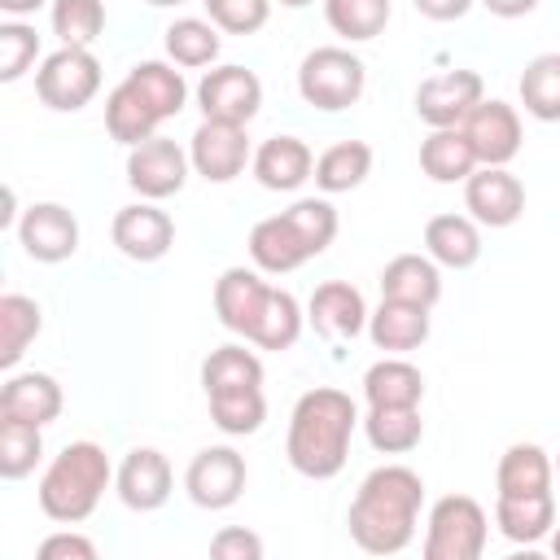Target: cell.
I'll return each instance as SVG.
<instances>
[{"label": "cell", "instance_id": "cell-39", "mask_svg": "<svg viewBox=\"0 0 560 560\" xmlns=\"http://www.w3.org/2000/svg\"><path fill=\"white\" fill-rule=\"evenodd\" d=\"M324 18L341 39L363 44L389 26V0H324Z\"/></svg>", "mask_w": 560, "mask_h": 560}, {"label": "cell", "instance_id": "cell-19", "mask_svg": "<svg viewBox=\"0 0 560 560\" xmlns=\"http://www.w3.org/2000/svg\"><path fill=\"white\" fill-rule=\"evenodd\" d=\"M249 166H254V175H258L262 188L293 192V188H302L315 175V153L306 149L302 136H271V140H262L254 149V162Z\"/></svg>", "mask_w": 560, "mask_h": 560}, {"label": "cell", "instance_id": "cell-16", "mask_svg": "<svg viewBox=\"0 0 560 560\" xmlns=\"http://www.w3.org/2000/svg\"><path fill=\"white\" fill-rule=\"evenodd\" d=\"M18 241L35 262H66L79 249V219L57 201H35L18 219Z\"/></svg>", "mask_w": 560, "mask_h": 560}, {"label": "cell", "instance_id": "cell-45", "mask_svg": "<svg viewBox=\"0 0 560 560\" xmlns=\"http://www.w3.org/2000/svg\"><path fill=\"white\" fill-rule=\"evenodd\" d=\"M210 556L214 560H258L262 556V538L245 525H228L210 538Z\"/></svg>", "mask_w": 560, "mask_h": 560}, {"label": "cell", "instance_id": "cell-13", "mask_svg": "<svg viewBox=\"0 0 560 560\" xmlns=\"http://www.w3.org/2000/svg\"><path fill=\"white\" fill-rule=\"evenodd\" d=\"M109 236H114V245H118L131 262H158V258H166L171 245H175V223H171V214H166L158 201H144V197H140L136 206H122V210L114 214Z\"/></svg>", "mask_w": 560, "mask_h": 560}, {"label": "cell", "instance_id": "cell-5", "mask_svg": "<svg viewBox=\"0 0 560 560\" xmlns=\"http://www.w3.org/2000/svg\"><path fill=\"white\" fill-rule=\"evenodd\" d=\"M490 521L472 494H446L429 508L424 560H477L486 551Z\"/></svg>", "mask_w": 560, "mask_h": 560}, {"label": "cell", "instance_id": "cell-22", "mask_svg": "<svg viewBox=\"0 0 560 560\" xmlns=\"http://www.w3.org/2000/svg\"><path fill=\"white\" fill-rule=\"evenodd\" d=\"M368 337H372L376 350L407 354V350H416V346L429 341V306L381 298V306L368 315Z\"/></svg>", "mask_w": 560, "mask_h": 560}, {"label": "cell", "instance_id": "cell-8", "mask_svg": "<svg viewBox=\"0 0 560 560\" xmlns=\"http://www.w3.org/2000/svg\"><path fill=\"white\" fill-rule=\"evenodd\" d=\"M486 101V83L477 70H442L416 88V118L424 127H459Z\"/></svg>", "mask_w": 560, "mask_h": 560}, {"label": "cell", "instance_id": "cell-25", "mask_svg": "<svg viewBox=\"0 0 560 560\" xmlns=\"http://www.w3.org/2000/svg\"><path fill=\"white\" fill-rule=\"evenodd\" d=\"M477 166L481 162H477L464 127H429V136L420 140V171L433 184H464Z\"/></svg>", "mask_w": 560, "mask_h": 560}, {"label": "cell", "instance_id": "cell-23", "mask_svg": "<svg viewBox=\"0 0 560 560\" xmlns=\"http://www.w3.org/2000/svg\"><path fill=\"white\" fill-rule=\"evenodd\" d=\"M61 385L48 372H18L0 389V416L31 420V424H52L61 416Z\"/></svg>", "mask_w": 560, "mask_h": 560}, {"label": "cell", "instance_id": "cell-50", "mask_svg": "<svg viewBox=\"0 0 560 560\" xmlns=\"http://www.w3.org/2000/svg\"><path fill=\"white\" fill-rule=\"evenodd\" d=\"M280 4H284V9H306L311 0H280Z\"/></svg>", "mask_w": 560, "mask_h": 560}, {"label": "cell", "instance_id": "cell-1", "mask_svg": "<svg viewBox=\"0 0 560 560\" xmlns=\"http://www.w3.org/2000/svg\"><path fill=\"white\" fill-rule=\"evenodd\" d=\"M420 503H424V481L407 464H381L372 468L354 499H350V538L368 556H398L420 525Z\"/></svg>", "mask_w": 560, "mask_h": 560}, {"label": "cell", "instance_id": "cell-44", "mask_svg": "<svg viewBox=\"0 0 560 560\" xmlns=\"http://www.w3.org/2000/svg\"><path fill=\"white\" fill-rule=\"evenodd\" d=\"M206 18L228 35H254L271 18V0H201Z\"/></svg>", "mask_w": 560, "mask_h": 560}, {"label": "cell", "instance_id": "cell-37", "mask_svg": "<svg viewBox=\"0 0 560 560\" xmlns=\"http://www.w3.org/2000/svg\"><path fill=\"white\" fill-rule=\"evenodd\" d=\"M210 402V420L232 433V438H245V433H258L262 420H267V398H262V385H249V389H223V394H206Z\"/></svg>", "mask_w": 560, "mask_h": 560}, {"label": "cell", "instance_id": "cell-31", "mask_svg": "<svg viewBox=\"0 0 560 560\" xmlns=\"http://www.w3.org/2000/svg\"><path fill=\"white\" fill-rule=\"evenodd\" d=\"M363 433H368L372 451H381V455H407V451L420 446L424 420H420V407H368Z\"/></svg>", "mask_w": 560, "mask_h": 560}, {"label": "cell", "instance_id": "cell-29", "mask_svg": "<svg viewBox=\"0 0 560 560\" xmlns=\"http://www.w3.org/2000/svg\"><path fill=\"white\" fill-rule=\"evenodd\" d=\"M105 127H109V136L118 140V144H140V140H149V136H158V127H162V114L122 79L109 96H105Z\"/></svg>", "mask_w": 560, "mask_h": 560}, {"label": "cell", "instance_id": "cell-47", "mask_svg": "<svg viewBox=\"0 0 560 560\" xmlns=\"http://www.w3.org/2000/svg\"><path fill=\"white\" fill-rule=\"evenodd\" d=\"M416 4V13H424L429 22H455V18H464L468 9H472V0H411Z\"/></svg>", "mask_w": 560, "mask_h": 560}, {"label": "cell", "instance_id": "cell-40", "mask_svg": "<svg viewBox=\"0 0 560 560\" xmlns=\"http://www.w3.org/2000/svg\"><path fill=\"white\" fill-rule=\"evenodd\" d=\"M302 306H298V298L289 293V289H271V298H267V311H262V319H258V328H254V346H262V350H289L298 337H302Z\"/></svg>", "mask_w": 560, "mask_h": 560}, {"label": "cell", "instance_id": "cell-48", "mask_svg": "<svg viewBox=\"0 0 560 560\" xmlns=\"http://www.w3.org/2000/svg\"><path fill=\"white\" fill-rule=\"evenodd\" d=\"M494 18H525V13H534L538 9V0H481Z\"/></svg>", "mask_w": 560, "mask_h": 560}, {"label": "cell", "instance_id": "cell-41", "mask_svg": "<svg viewBox=\"0 0 560 560\" xmlns=\"http://www.w3.org/2000/svg\"><path fill=\"white\" fill-rule=\"evenodd\" d=\"M101 31H105L101 0H52V35L66 48H92Z\"/></svg>", "mask_w": 560, "mask_h": 560}, {"label": "cell", "instance_id": "cell-32", "mask_svg": "<svg viewBox=\"0 0 560 560\" xmlns=\"http://www.w3.org/2000/svg\"><path fill=\"white\" fill-rule=\"evenodd\" d=\"M39 328H44L39 302L26 293H4L0 298V368H18V359L39 337Z\"/></svg>", "mask_w": 560, "mask_h": 560}, {"label": "cell", "instance_id": "cell-46", "mask_svg": "<svg viewBox=\"0 0 560 560\" xmlns=\"http://www.w3.org/2000/svg\"><path fill=\"white\" fill-rule=\"evenodd\" d=\"M39 560H96V542L74 529H61L39 542Z\"/></svg>", "mask_w": 560, "mask_h": 560}, {"label": "cell", "instance_id": "cell-35", "mask_svg": "<svg viewBox=\"0 0 560 560\" xmlns=\"http://www.w3.org/2000/svg\"><path fill=\"white\" fill-rule=\"evenodd\" d=\"M201 385H206V394L262 385V359L254 350H245V346H219L201 363Z\"/></svg>", "mask_w": 560, "mask_h": 560}, {"label": "cell", "instance_id": "cell-12", "mask_svg": "<svg viewBox=\"0 0 560 560\" xmlns=\"http://www.w3.org/2000/svg\"><path fill=\"white\" fill-rule=\"evenodd\" d=\"M464 210L481 228H512L525 214V184L508 166H477L464 179Z\"/></svg>", "mask_w": 560, "mask_h": 560}, {"label": "cell", "instance_id": "cell-14", "mask_svg": "<svg viewBox=\"0 0 560 560\" xmlns=\"http://www.w3.org/2000/svg\"><path fill=\"white\" fill-rule=\"evenodd\" d=\"M114 490L118 499L131 508V512H158L171 490H175V472H171V459L153 446H136L122 455L118 472H114Z\"/></svg>", "mask_w": 560, "mask_h": 560}, {"label": "cell", "instance_id": "cell-21", "mask_svg": "<svg viewBox=\"0 0 560 560\" xmlns=\"http://www.w3.org/2000/svg\"><path fill=\"white\" fill-rule=\"evenodd\" d=\"M424 249L438 267L464 271L481 258V223L472 214H433L424 223Z\"/></svg>", "mask_w": 560, "mask_h": 560}, {"label": "cell", "instance_id": "cell-33", "mask_svg": "<svg viewBox=\"0 0 560 560\" xmlns=\"http://www.w3.org/2000/svg\"><path fill=\"white\" fill-rule=\"evenodd\" d=\"M521 105L538 122H560V52H538L521 70Z\"/></svg>", "mask_w": 560, "mask_h": 560}, {"label": "cell", "instance_id": "cell-27", "mask_svg": "<svg viewBox=\"0 0 560 560\" xmlns=\"http://www.w3.org/2000/svg\"><path fill=\"white\" fill-rule=\"evenodd\" d=\"M363 398L368 407H420L424 376L407 359H381L363 372Z\"/></svg>", "mask_w": 560, "mask_h": 560}, {"label": "cell", "instance_id": "cell-7", "mask_svg": "<svg viewBox=\"0 0 560 560\" xmlns=\"http://www.w3.org/2000/svg\"><path fill=\"white\" fill-rule=\"evenodd\" d=\"M188 166H192V158L175 140L149 136V140L131 144V153H127V184L144 201H166V197H175L184 188Z\"/></svg>", "mask_w": 560, "mask_h": 560}, {"label": "cell", "instance_id": "cell-34", "mask_svg": "<svg viewBox=\"0 0 560 560\" xmlns=\"http://www.w3.org/2000/svg\"><path fill=\"white\" fill-rule=\"evenodd\" d=\"M127 83L162 114V122L175 118V114L184 109V101H188L184 74H179L175 66H166V61H136V66L127 70Z\"/></svg>", "mask_w": 560, "mask_h": 560}, {"label": "cell", "instance_id": "cell-42", "mask_svg": "<svg viewBox=\"0 0 560 560\" xmlns=\"http://www.w3.org/2000/svg\"><path fill=\"white\" fill-rule=\"evenodd\" d=\"M284 219H289V223L298 228V236L306 241L311 258L324 254V249L332 245V236H337V210H332V201H324V197H302V201H293V206L284 210Z\"/></svg>", "mask_w": 560, "mask_h": 560}, {"label": "cell", "instance_id": "cell-18", "mask_svg": "<svg viewBox=\"0 0 560 560\" xmlns=\"http://www.w3.org/2000/svg\"><path fill=\"white\" fill-rule=\"evenodd\" d=\"M306 319L315 324L319 337L328 341H354L363 328H368V302L354 284L346 280H324L311 302H306Z\"/></svg>", "mask_w": 560, "mask_h": 560}, {"label": "cell", "instance_id": "cell-20", "mask_svg": "<svg viewBox=\"0 0 560 560\" xmlns=\"http://www.w3.org/2000/svg\"><path fill=\"white\" fill-rule=\"evenodd\" d=\"M249 258L267 276H289V271H298L311 258V249H306V241L298 236V228L280 210V214L254 223V232H249Z\"/></svg>", "mask_w": 560, "mask_h": 560}, {"label": "cell", "instance_id": "cell-53", "mask_svg": "<svg viewBox=\"0 0 560 560\" xmlns=\"http://www.w3.org/2000/svg\"><path fill=\"white\" fill-rule=\"evenodd\" d=\"M556 477H560V455H556Z\"/></svg>", "mask_w": 560, "mask_h": 560}, {"label": "cell", "instance_id": "cell-30", "mask_svg": "<svg viewBox=\"0 0 560 560\" xmlns=\"http://www.w3.org/2000/svg\"><path fill=\"white\" fill-rule=\"evenodd\" d=\"M372 175V144L363 140H337L315 158V184L324 192H350Z\"/></svg>", "mask_w": 560, "mask_h": 560}, {"label": "cell", "instance_id": "cell-15", "mask_svg": "<svg viewBox=\"0 0 560 560\" xmlns=\"http://www.w3.org/2000/svg\"><path fill=\"white\" fill-rule=\"evenodd\" d=\"M464 136L481 166H508L521 153V114L508 101H481L464 122Z\"/></svg>", "mask_w": 560, "mask_h": 560}, {"label": "cell", "instance_id": "cell-11", "mask_svg": "<svg viewBox=\"0 0 560 560\" xmlns=\"http://www.w3.org/2000/svg\"><path fill=\"white\" fill-rule=\"evenodd\" d=\"M197 105H201V118H219V122H241L245 127L262 105V83L245 66H214L197 83Z\"/></svg>", "mask_w": 560, "mask_h": 560}, {"label": "cell", "instance_id": "cell-28", "mask_svg": "<svg viewBox=\"0 0 560 560\" xmlns=\"http://www.w3.org/2000/svg\"><path fill=\"white\" fill-rule=\"evenodd\" d=\"M551 477H556V464H551V455L542 446L512 442L503 451V459H499L494 486H499V494H547Z\"/></svg>", "mask_w": 560, "mask_h": 560}, {"label": "cell", "instance_id": "cell-4", "mask_svg": "<svg viewBox=\"0 0 560 560\" xmlns=\"http://www.w3.org/2000/svg\"><path fill=\"white\" fill-rule=\"evenodd\" d=\"M368 88V66L350 52V48H337V44H324V48H311L298 66V92L306 105L324 109V114H337V109H350Z\"/></svg>", "mask_w": 560, "mask_h": 560}, {"label": "cell", "instance_id": "cell-6", "mask_svg": "<svg viewBox=\"0 0 560 560\" xmlns=\"http://www.w3.org/2000/svg\"><path fill=\"white\" fill-rule=\"evenodd\" d=\"M35 92L48 109L57 114H74L83 109L96 92H101V61L92 57V48H57L39 61L35 70Z\"/></svg>", "mask_w": 560, "mask_h": 560}, {"label": "cell", "instance_id": "cell-52", "mask_svg": "<svg viewBox=\"0 0 560 560\" xmlns=\"http://www.w3.org/2000/svg\"><path fill=\"white\" fill-rule=\"evenodd\" d=\"M149 4H158V9H166V4H184V0H149Z\"/></svg>", "mask_w": 560, "mask_h": 560}, {"label": "cell", "instance_id": "cell-17", "mask_svg": "<svg viewBox=\"0 0 560 560\" xmlns=\"http://www.w3.org/2000/svg\"><path fill=\"white\" fill-rule=\"evenodd\" d=\"M267 298H271V284L249 267H228L214 280V315L228 332H241L245 341L254 337V328L267 311Z\"/></svg>", "mask_w": 560, "mask_h": 560}, {"label": "cell", "instance_id": "cell-36", "mask_svg": "<svg viewBox=\"0 0 560 560\" xmlns=\"http://www.w3.org/2000/svg\"><path fill=\"white\" fill-rule=\"evenodd\" d=\"M39 455H44V424L0 416V477L22 481L26 472H35Z\"/></svg>", "mask_w": 560, "mask_h": 560}, {"label": "cell", "instance_id": "cell-26", "mask_svg": "<svg viewBox=\"0 0 560 560\" xmlns=\"http://www.w3.org/2000/svg\"><path fill=\"white\" fill-rule=\"evenodd\" d=\"M494 525L512 542H538L556 525V499L547 494H499L494 503Z\"/></svg>", "mask_w": 560, "mask_h": 560}, {"label": "cell", "instance_id": "cell-43", "mask_svg": "<svg viewBox=\"0 0 560 560\" xmlns=\"http://www.w3.org/2000/svg\"><path fill=\"white\" fill-rule=\"evenodd\" d=\"M39 57V35L26 22H0V79L18 83Z\"/></svg>", "mask_w": 560, "mask_h": 560}, {"label": "cell", "instance_id": "cell-38", "mask_svg": "<svg viewBox=\"0 0 560 560\" xmlns=\"http://www.w3.org/2000/svg\"><path fill=\"white\" fill-rule=\"evenodd\" d=\"M166 57L175 66H210L219 57V26L210 18H175L166 26Z\"/></svg>", "mask_w": 560, "mask_h": 560}, {"label": "cell", "instance_id": "cell-3", "mask_svg": "<svg viewBox=\"0 0 560 560\" xmlns=\"http://www.w3.org/2000/svg\"><path fill=\"white\" fill-rule=\"evenodd\" d=\"M109 481V455L96 442H70L52 455V464L39 477V512L57 525H79L96 512Z\"/></svg>", "mask_w": 560, "mask_h": 560}, {"label": "cell", "instance_id": "cell-10", "mask_svg": "<svg viewBox=\"0 0 560 560\" xmlns=\"http://www.w3.org/2000/svg\"><path fill=\"white\" fill-rule=\"evenodd\" d=\"M184 490L197 508L223 512L245 494V459L232 446H206L192 455V464L184 472Z\"/></svg>", "mask_w": 560, "mask_h": 560}, {"label": "cell", "instance_id": "cell-2", "mask_svg": "<svg viewBox=\"0 0 560 560\" xmlns=\"http://www.w3.org/2000/svg\"><path fill=\"white\" fill-rule=\"evenodd\" d=\"M359 424V407L350 394L332 389V385H315L293 402L289 416V438H284V455L293 464V472L311 477V481H328L346 468L350 459V438Z\"/></svg>", "mask_w": 560, "mask_h": 560}, {"label": "cell", "instance_id": "cell-9", "mask_svg": "<svg viewBox=\"0 0 560 560\" xmlns=\"http://www.w3.org/2000/svg\"><path fill=\"white\" fill-rule=\"evenodd\" d=\"M188 158H192V171L210 184H228L245 171V162H254L245 127L241 122H219V118L197 122V131L188 140Z\"/></svg>", "mask_w": 560, "mask_h": 560}, {"label": "cell", "instance_id": "cell-51", "mask_svg": "<svg viewBox=\"0 0 560 560\" xmlns=\"http://www.w3.org/2000/svg\"><path fill=\"white\" fill-rule=\"evenodd\" d=\"M551 551H556V556H560V529H556V534H551Z\"/></svg>", "mask_w": 560, "mask_h": 560}, {"label": "cell", "instance_id": "cell-49", "mask_svg": "<svg viewBox=\"0 0 560 560\" xmlns=\"http://www.w3.org/2000/svg\"><path fill=\"white\" fill-rule=\"evenodd\" d=\"M44 0H0V9L9 13V18H26V13H35Z\"/></svg>", "mask_w": 560, "mask_h": 560}, {"label": "cell", "instance_id": "cell-24", "mask_svg": "<svg viewBox=\"0 0 560 560\" xmlns=\"http://www.w3.org/2000/svg\"><path fill=\"white\" fill-rule=\"evenodd\" d=\"M381 298L411 302V306H438L442 298V271L429 254H398L381 271Z\"/></svg>", "mask_w": 560, "mask_h": 560}]
</instances>
